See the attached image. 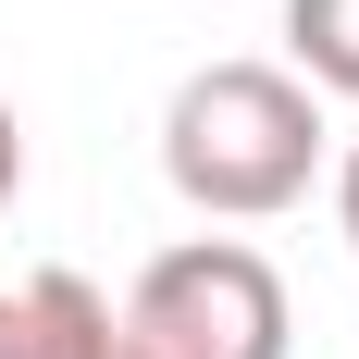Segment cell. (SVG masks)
Masks as SVG:
<instances>
[{
    "label": "cell",
    "instance_id": "6da1fadb",
    "mask_svg": "<svg viewBox=\"0 0 359 359\" xmlns=\"http://www.w3.org/2000/svg\"><path fill=\"white\" fill-rule=\"evenodd\" d=\"M161 174L211 223H273L323 174V100L285 62H198L161 111Z\"/></svg>",
    "mask_w": 359,
    "mask_h": 359
},
{
    "label": "cell",
    "instance_id": "7a4b0ae2",
    "mask_svg": "<svg viewBox=\"0 0 359 359\" xmlns=\"http://www.w3.org/2000/svg\"><path fill=\"white\" fill-rule=\"evenodd\" d=\"M111 323H124V359H285L297 310L248 236H186L124 285Z\"/></svg>",
    "mask_w": 359,
    "mask_h": 359
},
{
    "label": "cell",
    "instance_id": "277c9868",
    "mask_svg": "<svg viewBox=\"0 0 359 359\" xmlns=\"http://www.w3.org/2000/svg\"><path fill=\"white\" fill-rule=\"evenodd\" d=\"M285 50H297V87L310 100H359V0H285Z\"/></svg>",
    "mask_w": 359,
    "mask_h": 359
},
{
    "label": "cell",
    "instance_id": "5b68a950",
    "mask_svg": "<svg viewBox=\"0 0 359 359\" xmlns=\"http://www.w3.org/2000/svg\"><path fill=\"white\" fill-rule=\"evenodd\" d=\"M25 198V124H13V100H0V211Z\"/></svg>",
    "mask_w": 359,
    "mask_h": 359
},
{
    "label": "cell",
    "instance_id": "3957f363",
    "mask_svg": "<svg viewBox=\"0 0 359 359\" xmlns=\"http://www.w3.org/2000/svg\"><path fill=\"white\" fill-rule=\"evenodd\" d=\"M0 359H124V323L87 273H13L0 285Z\"/></svg>",
    "mask_w": 359,
    "mask_h": 359
},
{
    "label": "cell",
    "instance_id": "8992f818",
    "mask_svg": "<svg viewBox=\"0 0 359 359\" xmlns=\"http://www.w3.org/2000/svg\"><path fill=\"white\" fill-rule=\"evenodd\" d=\"M334 223H347V248H359V149L334 161Z\"/></svg>",
    "mask_w": 359,
    "mask_h": 359
}]
</instances>
